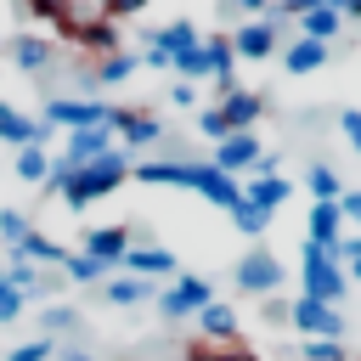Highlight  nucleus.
<instances>
[{"mask_svg": "<svg viewBox=\"0 0 361 361\" xmlns=\"http://www.w3.org/2000/svg\"><path fill=\"white\" fill-rule=\"evenodd\" d=\"M17 316H23V293L0 276V322H17Z\"/></svg>", "mask_w": 361, "mask_h": 361, "instance_id": "nucleus-42", "label": "nucleus"}, {"mask_svg": "<svg viewBox=\"0 0 361 361\" xmlns=\"http://www.w3.org/2000/svg\"><path fill=\"white\" fill-rule=\"evenodd\" d=\"M305 186H310L316 203H338V197H344V180H338L333 164H310V169H305Z\"/></svg>", "mask_w": 361, "mask_h": 361, "instance_id": "nucleus-24", "label": "nucleus"}, {"mask_svg": "<svg viewBox=\"0 0 361 361\" xmlns=\"http://www.w3.org/2000/svg\"><path fill=\"white\" fill-rule=\"evenodd\" d=\"M305 243H316V248H338V237H344V209L338 203H310V214H305Z\"/></svg>", "mask_w": 361, "mask_h": 361, "instance_id": "nucleus-17", "label": "nucleus"}, {"mask_svg": "<svg viewBox=\"0 0 361 361\" xmlns=\"http://www.w3.org/2000/svg\"><path fill=\"white\" fill-rule=\"evenodd\" d=\"M79 254H90V259H102V265H124V254H130V226H85V237H79Z\"/></svg>", "mask_w": 361, "mask_h": 361, "instance_id": "nucleus-11", "label": "nucleus"}, {"mask_svg": "<svg viewBox=\"0 0 361 361\" xmlns=\"http://www.w3.org/2000/svg\"><path fill=\"white\" fill-rule=\"evenodd\" d=\"M197 333H203V344H237V310L220 305V299H209L197 310Z\"/></svg>", "mask_w": 361, "mask_h": 361, "instance_id": "nucleus-19", "label": "nucleus"}, {"mask_svg": "<svg viewBox=\"0 0 361 361\" xmlns=\"http://www.w3.org/2000/svg\"><path fill=\"white\" fill-rule=\"evenodd\" d=\"M11 62H17L23 73H45V68L56 62V51H51V39H39V34H23V39H11Z\"/></svg>", "mask_w": 361, "mask_h": 361, "instance_id": "nucleus-22", "label": "nucleus"}, {"mask_svg": "<svg viewBox=\"0 0 361 361\" xmlns=\"http://www.w3.org/2000/svg\"><path fill=\"white\" fill-rule=\"evenodd\" d=\"M28 17H51V23H68V0H23Z\"/></svg>", "mask_w": 361, "mask_h": 361, "instance_id": "nucleus-40", "label": "nucleus"}, {"mask_svg": "<svg viewBox=\"0 0 361 361\" xmlns=\"http://www.w3.org/2000/svg\"><path fill=\"white\" fill-rule=\"evenodd\" d=\"M6 361H51V338H28V344H17Z\"/></svg>", "mask_w": 361, "mask_h": 361, "instance_id": "nucleus-41", "label": "nucleus"}, {"mask_svg": "<svg viewBox=\"0 0 361 361\" xmlns=\"http://www.w3.org/2000/svg\"><path fill=\"white\" fill-rule=\"evenodd\" d=\"M276 45H282V23H276V17H248V23H237V34H231L237 62H265V56H276Z\"/></svg>", "mask_w": 361, "mask_h": 361, "instance_id": "nucleus-4", "label": "nucleus"}, {"mask_svg": "<svg viewBox=\"0 0 361 361\" xmlns=\"http://www.w3.org/2000/svg\"><path fill=\"white\" fill-rule=\"evenodd\" d=\"M231 220H237V231H243V237H259V231L271 226V214H265V209H254V203H237V209H231Z\"/></svg>", "mask_w": 361, "mask_h": 361, "instance_id": "nucleus-37", "label": "nucleus"}, {"mask_svg": "<svg viewBox=\"0 0 361 361\" xmlns=\"http://www.w3.org/2000/svg\"><path fill=\"white\" fill-rule=\"evenodd\" d=\"M259 158H265V147H259V135L254 130H243V135H226L220 147H214V169L220 175H231V180H243V175H254L259 169Z\"/></svg>", "mask_w": 361, "mask_h": 361, "instance_id": "nucleus-8", "label": "nucleus"}, {"mask_svg": "<svg viewBox=\"0 0 361 361\" xmlns=\"http://www.w3.org/2000/svg\"><path fill=\"white\" fill-rule=\"evenodd\" d=\"M197 39H203V34H197V28L186 23V17H175V23H164V28H158V34L147 39L141 62H147V68H175V56H180V51H192Z\"/></svg>", "mask_w": 361, "mask_h": 361, "instance_id": "nucleus-7", "label": "nucleus"}, {"mask_svg": "<svg viewBox=\"0 0 361 361\" xmlns=\"http://www.w3.org/2000/svg\"><path fill=\"white\" fill-rule=\"evenodd\" d=\"M220 6H226V11H243V23H248V17H265L276 0H220Z\"/></svg>", "mask_w": 361, "mask_h": 361, "instance_id": "nucleus-44", "label": "nucleus"}, {"mask_svg": "<svg viewBox=\"0 0 361 361\" xmlns=\"http://www.w3.org/2000/svg\"><path fill=\"white\" fill-rule=\"evenodd\" d=\"M96 6H102V17H107V6H113V0H96Z\"/></svg>", "mask_w": 361, "mask_h": 361, "instance_id": "nucleus-49", "label": "nucleus"}, {"mask_svg": "<svg viewBox=\"0 0 361 361\" xmlns=\"http://www.w3.org/2000/svg\"><path fill=\"white\" fill-rule=\"evenodd\" d=\"M169 102H175V107H197V85L175 79V85H169Z\"/></svg>", "mask_w": 361, "mask_h": 361, "instance_id": "nucleus-46", "label": "nucleus"}, {"mask_svg": "<svg viewBox=\"0 0 361 361\" xmlns=\"http://www.w3.org/2000/svg\"><path fill=\"white\" fill-rule=\"evenodd\" d=\"M17 175H23V180H34V186H45V175H51L45 147H17Z\"/></svg>", "mask_w": 361, "mask_h": 361, "instance_id": "nucleus-30", "label": "nucleus"}, {"mask_svg": "<svg viewBox=\"0 0 361 361\" xmlns=\"http://www.w3.org/2000/svg\"><path fill=\"white\" fill-rule=\"evenodd\" d=\"M118 271H130V276H141V282H152V276H180L175 254H169V248H158V243H130V254H124V265H118Z\"/></svg>", "mask_w": 361, "mask_h": 361, "instance_id": "nucleus-13", "label": "nucleus"}, {"mask_svg": "<svg viewBox=\"0 0 361 361\" xmlns=\"http://www.w3.org/2000/svg\"><path fill=\"white\" fill-rule=\"evenodd\" d=\"M73 322H79V310H68V305H51V310H45V327H51V333H62V327H73Z\"/></svg>", "mask_w": 361, "mask_h": 361, "instance_id": "nucleus-45", "label": "nucleus"}, {"mask_svg": "<svg viewBox=\"0 0 361 361\" xmlns=\"http://www.w3.org/2000/svg\"><path fill=\"white\" fill-rule=\"evenodd\" d=\"M316 6H327V0H276L265 17H276V23H288V17H293V23H299V17H305V11H316Z\"/></svg>", "mask_w": 361, "mask_h": 361, "instance_id": "nucleus-39", "label": "nucleus"}, {"mask_svg": "<svg viewBox=\"0 0 361 361\" xmlns=\"http://www.w3.org/2000/svg\"><path fill=\"white\" fill-rule=\"evenodd\" d=\"M192 192H197V197H209V203H214V209H226V214L243 203V180L220 175L214 164H197V175H192Z\"/></svg>", "mask_w": 361, "mask_h": 361, "instance_id": "nucleus-14", "label": "nucleus"}, {"mask_svg": "<svg viewBox=\"0 0 361 361\" xmlns=\"http://www.w3.org/2000/svg\"><path fill=\"white\" fill-rule=\"evenodd\" d=\"M124 180H130V152H124V147H113L107 158H96V164H85V169H73V180L62 186V203H68V209H90L96 197L118 192Z\"/></svg>", "mask_w": 361, "mask_h": 361, "instance_id": "nucleus-1", "label": "nucleus"}, {"mask_svg": "<svg viewBox=\"0 0 361 361\" xmlns=\"http://www.w3.org/2000/svg\"><path fill=\"white\" fill-rule=\"evenodd\" d=\"M0 141H6V147H45V124H34V118L17 113L11 102H0Z\"/></svg>", "mask_w": 361, "mask_h": 361, "instance_id": "nucleus-20", "label": "nucleus"}, {"mask_svg": "<svg viewBox=\"0 0 361 361\" xmlns=\"http://www.w3.org/2000/svg\"><path fill=\"white\" fill-rule=\"evenodd\" d=\"M338 135L361 152V107H344V113H338Z\"/></svg>", "mask_w": 361, "mask_h": 361, "instance_id": "nucleus-43", "label": "nucleus"}, {"mask_svg": "<svg viewBox=\"0 0 361 361\" xmlns=\"http://www.w3.org/2000/svg\"><path fill=\"white\" fill-rule=\"evenodd\" d=\"M147 6H152V0H113V6H107V17H113V23H118V17H141Z\"/></svg>", "mask_w": 361, "mask_h": 361, "instance_id": "nucleus-47", "label": "nucleus"}, {"mask_svg": "<svg viewBox=\"0 0 361 361\" xmlns=\"http://www.w3.org/2000/svg\"><path fill=\"white\" fill-rule=\"evenodd\" d=\"M209 299H214L209 276H175V282L158 293V316H169V322H180V316H197Z\"/></svg>", "mask_w": 361, "mask_h": 361, "instance_id": "nucleus-9", "label": "nucleus"}, {"mask_svg": "<svg viewBox=\"0 0 361 361\" xmlns=\"http://www.w3.org/2000/svg\"><path fill=\"white\" fill-rule=\"evenodd\" d=\"M175 79H186V85L209 79V56H203V39H197L192 51H180V56H175Z\"/></svg>", "mask_w": 361, "mask_h": 361, "instance_id": "nucleus-32", "label": "nucleus"}, {"mask_svg": "<svg viewBox=\"0 0 361 361\" xmlns=\"http://www.w3.org/2000/svg\"><path fill=\"white\" fill-rule=\"evenodd\" d=\"M214 107H220V118H226L231 135H243V130H254V124L265 118V96H259V90H243V85H231Z\"/></svg>", "mask_w": 361, "mask_h": 361, "instance_id": "nucleus-10", "label": "nucleus"}, {"mask_svg": "<svg viewBox=\"0 0 361 361\" xmlns=\"http://www.w3.org/2000/svg\"><path fill=\"white\" fill-rule=\"evenodd\" d=\"M11 254H23V259H34V265H62V259H68V248H56V243H51L45 231H28V237H23V243H17Z\"/></svg>", "mask_w": 361, "mask_h": 361, "instance_id": "nucleus-26", "label": "nucleus"}, {"mask_svg": "<svg viewBox=\"0 0 361 361\" xmlns=\"http://www.w3.org/2000/svg\"><path fill=\"white\" fill-rule=\"evenodd\" d=\"M113 124V107L96 96H51L45 102V130H102Z\"/></svg>", "mask_w": 361, "mask_h": 361, "instance_id": "nucleus-3", "label": "nucleus"}, {"mask_svg": "<svg viewBox=\"0 0 361 361\" xmlns=\"http://www.w3.org/2000/svg\"><path fill=\"white\" fill-rule=\"evenodd\" d=\"M68 361H90V355H68Z\"/></svg>", "mask_w": 361, "mask_h": 361, "instance_id": "nucleus-50", "label": "nucleus"}, {"mask_svg": "<svg viewBox=\"0 0 361 361\" xmlns=\"http://www.w3.org/2000/svg\"><path fill=\"white\" fill-rule=\"evenodd\" d=\"M299 361H350V355H344V338H305Z\"/></svg>", "mask_w": 361, "mask_h": 361, "instance_id": "nucleus-34", "label": "nucleus"}, {"mask_svg": "<svg viewBox=\"0 0 361 361\" xmlns=\"http://www.w3.org/2000/svg\"><path fill=\"white\" fill-rule=\"evenodd\" d=\"M327 6H333L344 23H361V0H327Z\"/></svg>", "mask_w": 361, "mask_h": 361, "instance_id": "nucleus-48", "label": "nucleus"}, {"mask_svg": "<svg viewBox=\"0 0 361 361\" xmlns=\"http://www.w3.org/2000/svg\"><path fill=\"white\" fill-rule=\"evenodd\" d=\"M299 293H305V299H322V305H338V310H344V299H350V276L338 271V259H333L327 248L305 243V248H299Z\"/></svg>", "mask_w": 361, "mask_h": 361, "instance_id": "nucleus-2", "label": "nucleus"}, {"mask_svg": "<svg viewBox=\"0 0 361 361\" xmlns=\"http://www.w3.org/2000/svg\"><path fill=\"white\" fill-rule=\"evenodd\" d=\"M282 276H288V271H282V259H276L271 248H248V254L237 259V288H243V293L271 299V293L282 288Z\"/></svg>", "mask_w": 361, "mask_h": 361, "instance_id": "nucleus-5", "label": "nucleus"}, {"mask_svg": "<svg viewBox=\"0 0 361 361\" xmlns=\"http://www.w3.org/2000/svg\"><path fill=\"white\" fill-rule=\"evenodd\" d=\"M327 56H333V45H322V39H293V45H282V68H288L293 79L327 68Z\"/></svg>", "mask_w": 361, "mask_h": 361, "instance_id": "nucleus-21", "label": "nucleus"}, {"mask_svg": "<svg viewBox=\"0 0 361 361\" xmlns=\"http://www.w3.org/2000/svg\"><path fill=\"white\" fill-rule=\"evenodd\" d=\"M62 271H68V282H102L113 265H102V259H90V254H68Z\"/></svg>", "mask_w": 361, "mask_h": 361, "instance_id": "nucleus-33", "label": "nucleus"}, {"mask_svg": "<svg viewBox=\"0 0 361 361\" xmlns=\"http://www.w3.org/2000/svg\"><path fill=\"white\" fill-rule=\"evenodd\" d=\"M203 56H209V79H214V90L226 96V90L237 85V51H231V34H209V39H203Z\"/></svg>", "mask_w": 361, "mask_h": 361, "instance_id": "nucleus-18", "label": "nucleus"}, {"mask_svg": "<svg viewBox=\"0 0 361 361\" xmlns=\"http://www.w3.org/2000/svg\"><path fill=\"white\" fill-rule=\"evenodd\" d=\"M102 293H107V305H147V299H158L152 282H141V276H113Z\"/></svg>", "mask_w": 361, "mask_h": 361, "instance_id": "nucleus-27", "label": "nucleus"}, {"mask_svg": "<svg viewBox=\"0 0 361 361\" xmlns=\"http://www.w3.org/2000/svg\"><path fill=\"white\" fill-rule=\"evenodd\" d=\"M288 322L305 338H344V310L338 305H322V299H305V293L288 305Z\"/></svg>", "mask_w": 361, "mask_h": 361, "instance_id": "nucleus-6", "label": "nucleus"}, {"mask_svg": "<svg viewBox=\"0 0 361 361\" xmlns=\"http://www.w3.org/2000/svg\"><path fill=\"white\" fill-rule=\"evenodd\" d=\"M333 259L344 265V276H350V282H361V231H355V237H338Z\"/></svg>", "mask_w": 361, "mask_h": 361, "instance_id": "nucleus-36", "label": "nucleus"}, {"mask_svg": "<svg viewBox=\"0 0 361 361\" xmlns=\"http://www.w3.org/2000/svg\"><path fill=\"white\" fill-rule=\"evenodd\" d=\"M197 135H209L214 147L231 135V130H226V118H220V107H197Z\"/></svg>", "mask_w": 361, "mask_h": 361, "instance_id": "nucleus-38", "label": "nucleus"}, {"mask_svg": "<svg viewBox=\"0 0 361 361\" xmlns=\"http://www.w3.org/2000/svg\"><path fill=\"white\" fill-rule=\"evenodd\" d=\"M79 39H85V51H96V56H113V51H118V28H113V17L79 23Z\"/></svg>", "mask_w": 361, "mask_h": 361, "instance_id": "nucleus-25", "label": "nucleus"}, {"mask_svg": "<svg viewBox=\"0 0 361 361\" xmlns=\"http://www.w3.org/2000/svg\"><path fill=\"white\" fill-rule=\"evenodd\" d=\"M107 152H113V124H102V130H68V147H62L56 164L85 169V164H96V158H107Z\"/></svg>", "mask_w": 361, "mask_h": 361, "instance_id": "nucleus-12", "label": "nucleus"}, {"mask_svg": "<svg viewBox=\"0 0 361 361\" xmlns=\"http://www.w3.org/2000/svg\"><path fill=\"white\" fill-rule=\"evenodd\" d=\"M28 231H34V226H28V214H23V209H0V243H6V248H17Z\"/></svg>", "mask_w": 361, "mask_h": 361, "instance_id": "nucleus-35", "label": "nucleus"}, {"mask_svg": "<svg viewBox=\"0 0 361 361\" xmlns=\"http://www.w3.org/2000/svg\"><path fill=\"white\" fill-rule=\"evenodd\" d=\"M288 197H293V180H288V175H248V180H243V203H254V209H265V214H276Z\"/></svg>", "mask_w": 361, "mask_h": 361, "instance_id": "nucleus-16", "label": "nucleus"}, {"mask_svg": "<svg viewBox=\"0 0 361 361\" xmlns=\"http://www.w3.org/2000/svg\"><path fill=\"white\" fill-rule=\"evenodd\" d=\"M0 276H6V282H11V288H17V293H23V299H28V293H34V288H39V271H34V259H23V254H11V259H6V271H0Z\"/></svg>", "mask_w": 361, "mask_h": 361, "instance_id": "nucleus-31", "label": "nucleus"}, {"mask_svg": "<svg viewBox=\"0 0 361 361\" xmlns=\"http://www.w3.org/2000/svg\"><path fill=\"white\" fill-rule=\"evenodd\" d=\"M141 68V56L135 51H113V56H102L96 62V85H118V79H130Z\"/></svg>", "mask_w": 361, "mask_h": 361, "instance_id": "nucleus-28", "label": "nucleus"}, {"mask_svg": "<svg viewBox=\"0 0 361 361\" xmlns=\"http://www.w3.org/2000/svg\"><path fill=\"white\" fill-rule=\"evenodd\" d=\"M338 34H344V17H338L333 6H316V11L299 17V39H322V45H333Z\"/></svg>", "mask_w": 361, "mask_h": 361, "instance_id": "nucleus-23", "label": "nucleus"}, {"mask_svg": "<svg viewBox=\"0 0 361 361\" xmlns=\"http://www.w3.org/2000/svg\"><path fill=\"white\" fill-rule=\"evenodd\" d=\"M186 361H259V355L243 350V344H203V338H197V344L186 350Z\"/></svg>", "mask_w": 361, "mask_h": 361, "instance_id": "nucleus-29", "label": "nucleus"}, {"mask_svg": "<svg viewBox=\"0 0 361 361\" xmlns=\"http://www.w3.org/2000/svg\"><path fill=\"white\" fill-rule=\"evenodd\" d=\"M113 130L124 135V147L135 152V147H152L158 135H164V124L147 113V107H113Z\"/></svg>", "mask_w": 361, "mask_h": 361, "instance_id": "nucleus-15", "label": "nucleus"}]
</instances>
